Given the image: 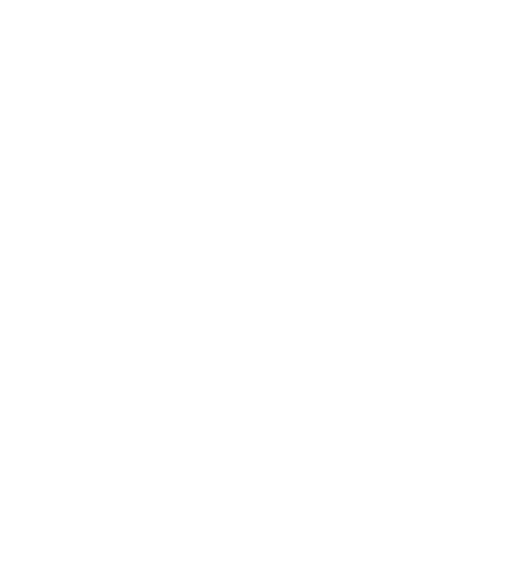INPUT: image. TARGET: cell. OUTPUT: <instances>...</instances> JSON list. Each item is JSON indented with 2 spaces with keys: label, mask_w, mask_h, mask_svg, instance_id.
<instances>
[]
</instances>
